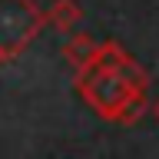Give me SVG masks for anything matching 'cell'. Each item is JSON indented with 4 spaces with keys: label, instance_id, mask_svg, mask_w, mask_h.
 <instances>
[{
    "label": "cell",
    "instance_id": "cell-3",
    "mask_svg": "<svg viewBox=\"0 0 159 159\" xmlns=\"http://www.w3.org/2000/svg\"><path fill=\"white\" fill-rule=\"evenodd\" d=\"M43 20L57 33H76L80 20H83V10H80L76 0H53L50 10H43Z\"/></svg>",
    "mask_w": 159,
    "mask_h": 159
},
{
    "label": "cell",
    "instance_id": "cell-5",
    "mask_svg": "<svg viewBox=\"0 0 159 159\" xmlns=\"http://www.w3.org/2000/svg\"><path fill=\"white\" fill-rule=\"evenodd\" d=\"M152 116H156V123H159V99L152 103Z\"/></svg>",
    "mask_w": 159,
    "mask_h": 159
},
{
    "label": "cell",
    "instance_id": "cell-1",
    "mask_svg": "<svg viewBox=\"0 0 159 159\" xmlns=\"http://www.w3.org/2000/svg\"><path fill=\"white\" fill-rule=\"evenodd\" d=\"M73 86L80 99L106 123L136 126L149 109V73L116 40L96 43L93 60L76 70Z\"/></svg>",
    "mask_w": 159,
    "mask_h": 159
},
{
    "label": "cell",
    "instance_id": "cell-4",
    "mask_svg": "<svg viewBox=\"0 0 159 159\" xmlns=\"http://www.w3.org/2000/svg\"><path fill=\"white\" fill-rule=\"evenodd\" d=\"M93 53H96V40L89 37V33H70V40L63 43V57H66V63L73 70H80V66H86L89 60H93Z\"/></svg>",
    "mask_w": 159,
    "mask_h": 159
},
{
    "label": "cell",
    "instance_id": "cell-2",
    "mask_svg": "<svg viewBox=\"0 0 159 159\" xmlns=\"http://www.w3.org/2000/svg\"><path fill=\"white\" fill-rule=\"evenodd\" d=\"M47 27L37 0H0V63L17 60Z\"/></svg>",
    "mask_w": 159,
    "mask_h": 159
}]
</instances>
